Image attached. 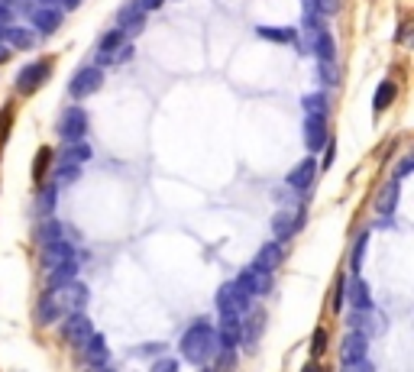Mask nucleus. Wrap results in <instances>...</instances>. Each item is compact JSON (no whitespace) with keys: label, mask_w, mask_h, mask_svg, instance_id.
<instances>
[{"label":"nucleus","mask_w":414,"mask_h":372,"mask_svg":"<svg viewBox=\"0 0 414 372\" xmlns=\"http://www.w3.org/2000/svg\"><path fill=\"white\" fill-rule=\"evenodd\" d=\"M7 43H10L13 49H32V45H36V32L23 30V26H10V30H7Z\"/></svg>","instance_id":"b1692460"},{"label":"nucleus","mask_w":414,"mask_h":372,"mask_svg":"<svg viewBox=\"0 0 414 372\" xmlns=\"http://www.w3.org/2000/svg\"><path fill=\"white\" fill-rule=\"evenodd\" d=\"M236 285L243 288L249 298H256V295H266L269 288H272V278H269V272H262V269H256V266H249V269H243L240 276L234 278Z\"/></svg>","instance_id":"6e6552de"},{"label":"nucleus","mask_w":414,"mask_h":372,"mask_svg":"<svg viewBox=\"0 0 414 372\" xmlns=\"http://www.w3.org/2000/svg\"><path fill=\"white\" fill-rule=\"evenodd\" d=\"M87 372H107V369H104V366H91V369H87Z\"/></svg>","instance_id":"09e8293b"},{"label":"nucleus","mask_w":414,"mask_h":372,"mask_svg":"<svg viewBox=\"0 0 414 372\" xmlns=\"http://www.w3.org/2000/svg\"><path fill=\"white\" fill-rule=\"evenodd\" d=\"M311 49H314V55H318L320 62H333V36H330L327 30H318L314 36H311Z\"/></svg>","instance_id":"412c9836"},{"label":"nucleus","mask_w":414,"mask_h":372,"mask_svg":"<svg viewBox=\"0 0 414 372\" xmlns=\"http://www.w3.org/2000/svg\"><path fill=\"white\" fill-rule=\"evenodd\" d=\"M256 32L269 43H295V30H288V26H256Z\"/></svg>","instance_id":"393cba45"},{"label":"nucleus","mask_w":414,"mask_h":372,"mask_svg":"<svg viewBox=\"0 0 414 372\" xmlns=\"http://www.w3.org/2000/svg\"><path fill=\"white\" fill-rule=\"evenodd\" d=\"M282 259H285V253H282V246L278 243H262L259 246V256H256V269H262V272H276L278 266H282Z\"/></svg>","instance_id":"2eb2a0df"},{"label":"nucleus","mask_w":414,"mask_h":372,"mask_svg":"<svg viewBox=\"0 0 414 372\" xmlns=\"http://www.w3.org/2000/svg\"><path fill=\"white\" fill-rule=\"evenodd\" d=\"M78 175H81V165H74V162H62V165H59V172H55V181L68 185V181H74Z\"/></svg>","instance_id":"c756f323"},{"label":"nucleus","mask_w":414,"mask_h":372,"mask_svg":"<svg viewBox=\"0 0 414 372\" xmlns=\"http://www.w3.org/2000/svg\"><path fill=\"white\" fill-rule=\"evenodd\" d=\"M362 253H366V234L356 240V249H353V269L360 272V266H362Z\"/></svg>","instance_id":"c9c22d12"},{"label":"nucleus","mask_w":414,"mask_h":372,"mask_svg":"<svg viewBox=\"0 0 414 372\" xmlns=\"http://www.w3.org/2000/svg\"><path fill=\"white\" fill-rule=\"evenodd\" d=\"M123 43H127V36L120 32V26H117V30H110V32H104V36H101V43H97V59H101L104 65H110V55L117 52Z\"/></svg>","instance_id":"6ab92c4d"},{"label":"nucleus","mask_w":414,"mask_h":372,"mask_svg":"<svg viewBox=\"0 0 414 372\" xmlns=\"http://www.w3.org/2000/svg\"><path fill=\"white\" fill-rule=\"evenodd\" d=\"M68 262H78V256H74V249L65 243V240L45 243V249H43V266L45 269H59V266H68Z\"/></svg>","instance_id":"f8f14e48"},{"label":"nucleus","mask_w":414,"mask_h":372,"mask_svg":"<svg viewBox=\"0 0 414 372\" xmlns=\"http://www.w3.org/2000/svg\"><path fill=\"white\" fill-rule=\"evenodd\" d=\"M301 227H304V207H295V211H278L276 217H272V230H276L278 240L295 236Z\"/></svg>","instance_id":"9d476101"},{"label":"nucleus","mask_w":414,"mask_h":372,"mask_svg":"<svg viewBox=\"0 0 414 372\" xmlns=\"http://www.w3.org/2000/svg\"><path fill=\"white\" fill-rule=\"evenodd\" d=\"M10 123H13V104H3V110H0V143L10 133Z\"/></svg>","instance_id":"473e14b6"},{"label":"nucleus","mask_w":414,"mask_h":372,"mask_svg":"<svg viewBox=\"0 0 414 372\" xmlns=\"http://www.w3.org/2000/svg\"><path fill=\"white\" fill-rule=\"evenodd\" d=\"M320 78H324L327 85H333V81H337V74H333V68H330V62H320Z\"/></svg>","instance_id":"a19ab883"},{"label":"nucleus","mask_w":414,"mask_h":372,"mask_svg":"<svg viewBox=\"0 0 414 372\" xmlns=\"http://www.w3.org/2000/svg\"><path fill=\"white\" fill-rule=\"evenodd\" d=\"M81 350H85V360L91 362V366H104L107 356H110V353H107V340L101 333H91V337L81 343Z\"/></svg>","instance_id":"f3484780"},{"label":"nucleus","mask_w":414,"mask_h":372,"mask_svg":"<svg viewBox=\"0 0 414 372\" xmlns=\"http://www.w3.org/2000/svg\"><path fill=\"white\" fill-rule=\"evenodd\" d=\"M301 372H320V366H318V360H311V362H308V366H304V369H301Z\"/></svg>","instance_id":"c03bdc74"},{"label":"nucleus","mask_w":414,"mask_h":372,"mask_svg":"<svg viewBox=\"0 0 414 372\" xmlns=\"http://www.w3.org/2000/svg\"><path fill=\"white\" fill-rule=\"evenodd\" d=\"M117 20H120V32L123 36H139L143 26H146V10L139 7V0H133V3H123Z\"/></svg>","instance_id":"9b49d317"},{"label":"nucleus","mask_w":414,"mask_h":372,"mask_svg":"<svg viewBox=\"0 0 414 372\" xmlns=\"http://www.w3.org/2000/svg\"><path fill=\"white\" fill-rule=\"evenodd\" d=\"M101 85H104V72H101V68H81V72L68 81V94H72L74 101H81V97H91L94 91H101Z\"/></svg>","instance_id":"20e7f679"},{"label":"nucleus","mask_w":414,"mask_h":372,"mask_svg":"<svg viewBox=\"0 0 414 372\" xmlns=\"http://www.w3.org/2000/svg\"><path fill=\"white\" fill-rule=\"evenodd\" d=\"M32 26L49 36V32H55L62 26V10H59V7H39V10L32 13Z\"/></svg>","instance_id":"dca6fc26"},{"label":"nucleus","mask_w":414,"mask_h":372,"mask_svg":"<svg viewBox=\"0 0 414 372\" xmlns=\"http://www.w3.org/2000/svg\"><path fill=\"white\" fill-rule=\"evenodd\" d=\"M324 143H327V114H308V120H304V146L314 156L318 149H324Z\"/></svg>","instance_id":"1a4fd4ad"},{"label":"nucleus","mask_w":414,"mask_h":372,"mask_svg":"<svg viewBox=\"0 0 414 372\" xmlns=\"http://www.w3.org/2000/svg\"><path fill=\"white\" fill-rule=\"evenodd\" d=\"M74 276H78V262H68V266H59V269H45V282H49V288L65 285V282H72Z\"/></svg>","instance_id":"4be33fe9"},{"label":"nucleus","mask_w":414,"mask_h":372,"mask_svg":"<svg viewBox=\"0 0 414 372\" xmlns=\"http://www.w3.org/2000/svg\"><path fill=\"white\" fill-rule=\"evenodd\" d=\"M181 356L188 362H207L217 350V330H214L211 320H194L192 327L181 333Z\"/></svg>","instance_id":"f257e3e1"},{"label":"nucleus","mask_w":414,"mask_h":372,"mask_svg":"<svg viewBox=\"0 0 414 372\" xmlns=\"http://www.w3.org/2000/svg\"><path fill=\"white\" fill-rule=\"evenodd\" d=\"M10 20V7H7V3H0V23H7Z\"/></svg>","instance_id":"37998d69"},{"label":"nucleus","mask_w":414,"mask_h":372,"mask_svg":"<svg viewBox=\"0 0 414 372\" xmlns=\"http://www.w3.org/2000/svg\"><path fill=\"white\" fill-rule=\"evenodd\" d=\"M49 74H52V59H39V62L26 65V68H20V74H17V91H20V94L39 91Z\"/></svg>","instance_id":"f03ea898"},{"label":"nucleus","mask_w":414,"mask_h":372,"mask_svg":"<svg viewBox=\"0 0 414 372\" xmlns=\"http://www.w3.org/2000/svg\"><path fill=\"white\" fill-rule=\"evenodd\" d=\"M249 301H253V298L246 295L236 282H227V285L217 288V311H220V314H227V311L243 314V311H249Z\"/></svg>","instance_id":"7ed1b4c3"},{"label":"nucleus","mask_w":414,"mask_h":372,"mask_svg":"<svg viewBox=\"0 0 414 372\" xmlns=\"http://www.w3.org/2000/svg\"><path fill=\"white\" fill-rule=\"evenodd\" d=\"M162 3H165V0H139V7H143V10H159V7H162Z\"/></svg>","instance_id":"79ce46f5"},{"label":"nucleus","mask_w":414,"mask_h":372,"mask_svg":"<svg viewBox=\"0 0 414 372\" xmlns=\"http://www.w3.org/2000/svg\"><path fill=\"white\" fill-rule=\"evenodd\" d=\"M314 175H318V162H314V156H308V159H301L295 169H291L288 185H291L295 192H308L311 185H314Z\"/></svg>","instance_id":"4468645a"},{"label":"nucleus","mask_w":414,"mask_h":372,"mask_svg":"<svg viewBox=\"0 0 414 372\" xmlns=\"http://www.w3.org/2000/svg\"><path fill=\"white\" fill-rule=\"evenodd\" d=\"M343 372H375V369H372L369 360H360V362H346V366H343Z\"/></svg>","instance_id":"ea45409f"},{"label":"nucleus","mask_w":414,"mask_h":372,"mask_svg":"<svg viewBox=\"0 0 414 372\" xmlns=\"http://www.w3.org/2000/svg\"><path fill=\"white\" fill-rule=\"evenodd\" d=\"M7 59H10V49H3V45H0V65L7 62Z\"/></svg>","instance_id":"a18cd8bd"},{"label":"nucleus","mask_w":414,"mask_h":372,"mask_svg":"<svg viewBox=\"0 0 414 372\" xmlns=\"http://www.w3.org/2000/svg\"><path fill=\"white\" fill-rule=\"evenodd\" d=\"M395 94H398V87H395V81H382V85H379V91H375L372 110H375V114H382L385 107H389V104L395 101Z\"/></svg>","instance_id":"bb28decb"},{"label":"nucleus","mask_w":414,"mask_h":372,"mask_svg":"<svg viewBox=\"0 0 414 372\" xmlns=\"http://www.w3.org/2000/svg\"><path fill=\"white\" fill-rule=\"evenodd\" d=\"M318 13H337L340 10V0H314Z\"/></svg>","instance_id":"58836bf2"},{"label":"nucleus","mask_w":414,"mask_h":372,"mask_svg":"<svg viewBox=\"0 0 414 372\" xmlns=\"http://www.w3.org/2000/svg\"><path fill=\"white\" fill-rule=\"evenodd\" d=\"M240 340H243V320H240V314H234V311L220 314L217 343H220L223 350H236V343H240Z\"/></svg>","instance_id":"423d86ee"},{"label":"nucleus","mask_w":414,"mask_h":372,"mask_svg":"<svg viewBox=\"0 0 414 372\" xmlns=\"http://www.w3.org/2000/svg\"><path fill=\"white\" fill-rule=\"evenodd\" d=\"M78 3H81V0H65V7H68V10H74Z\"/></svg>","instance_id":"de8ad7c7"},{"label":"nucleus","mask_w":414,"mask_h":372,"mask_svg":"<svg viewBox=\"0 0 414 372\" xmlns=\"http://www.w3.org/2000/svg\"><path fill=\"white\" fill-rule=\"evenodd\" d=\"M149 372H178V362L175 360H156Z\"/></svg>","instance_id":"e433bc0d"},{"label":"nucleus","mask_w":414,"mask_h":372,"mask_svg":"<svg viewBox=\"0 0 414 372\" xmlns=\"http://www.w3.org/2000/svg\"><path fill=\"white\" fill-rule=\"evenodd\" d=\"M7 30H10V26H7V23H0V43L7 39Z\"/></svg>","instance_id":"49530a36"},{"label":"nucleus","mask_w":414,"mask_h":372,"mask_svg":"<svg viewBox=\"0 0 414 372\" xmlns=\"http://www.w3.org/2000/svg\"><path fill=\"white\" fill-rule=\"evenodd\" d=\"M366 353H369V340H366V333H346L343 337V343H340V360H343V366L346 362H360V360H366Z\"/></svg>","instance_id":"ddd939ff"},{"label":"nucleus","mask_w":414,"mask_h":372,"mask_svg":"<svg viewBox=\"0 0 414 372\" xmlns=\"http://www.w3.org/2000/svg\"><path fill=\"white\" fill-rule=\"evenodd\" d=\"M62 314H65V311H62V304L55 301V295H52V291H45V295L39 298V308H36V320H39L43 327H49V324H52V320H59Z\"/></svg>","instance_id":"a211bd4d"},{"label":"nucleus","mask_w":414,"mask_h":372,"mask_svg":"<svg viewBox=\"0 0 414 372\" xmlns=\"http://www.w3.org/2000/svg\"><path fill=\"white\" fill-rule=\"evenodd\" d=\"M39 240H43V243L62 240V223H59V220H45L43 227H39Z\"/></svg>","instance_id":"c85d7f7f"},{"label":"nucleus","mask_w":414,"mask_h":372,"mask_svg":"<svg viewBox=\"0 0 414 372\" xmlns=\"http://www.w3.org/2000/svg\"><path fill=\"white\" fill-rule=\"evenodd\" d=\"M350 304L356 308V314H366V311H372L369 285H366L362 278H353V285H350Z\"/></svg>","instance_id":"aec40b11"},{"label":"nucleus","mask_w":414,"mask_h":372,"mask_svg":"<svg viewBox=\"0 0 414 372\" xmlns=\"http://www.w3.org/2000/svg\"><path fill=\"white\" fill-rule=\"evenodd\" d=\"M87 130V114L81 110V107L74 104L68 107L62 117H59V136L65 139V143H72V139H81Z\"/></svg>","instance_id":"39448f33"},{"label":"nucleus","mask_w":414,"mask_h":372,"mask_svg":"<svg viewBox=\"0 0 414 372\" xmlns=\"http://www.w3.org/2000/svg\"><path fill=\"white\" fill-rule=\"evenodd\" d=\"M87 159H91V146L81 143V139H72L62 152V162H74V165H81V162H87Z\"/></svg>","instance_id":"5701e85b"},{"label":"nucleus","mask_w":414,"mask_h":372,"mask_svg":"<svg viewBox=\"0 0 414 372\" xmlns=\"http://www.w3.org/2000/svg\"><path fill=\"white\" fill-rule=\"evenodd\" d=\"M49 162H52V149L43 146V149H39V156H36V162H32V178L43 181L45 172H49Z\"/></svg>","instance_id":"cd10ccee"},{"label":"nucleus","mask_w":414,"mask_h":372,"mask_svg":"<svg viewBox=\"0 0 414 372\" xmlns=\"http://www.w3.org/2000/svg\"><path fill=\"white\" fill-rule=\"evenodd\" d=\"M327 347V330H314V347H311V360H318Z\"/></svg>","instance_id":"72a5a7b5"},{"label":"nucleus","mask_w":414,"mask_h":372,"mask_svg":"<svg viewBox=\"0 0 414 372\" xmlns=\"http://www.w3.org/2000/svg\"><path fill=\"white\" fill-rule=\"evenodd\" d=\"M411 169H414V159H411V156H404V159H402V165H398V172H395V181L408 178V175H411Z\"/></svg>","instance_id":"4c0bfd02"},{"label":"nucleus","mask_w":414,"mask_h":372,"mask_svg":"<svg viewBox=\"0 0 414 372\" xmlns=\"http://www.w3.org/2000/svg\"><path fill=\"white\" fill-rule=\"evenodd\" d=\"M204 372H214V369H204Z\"/></svg>","instance_id":"8fccbe9b"},{"label":"nucleus","mask_w":414,"mask_h":372,"mask_svg":"<svg viewBox=\"0 0 414 372\" xmlns=\"http://www.w3.org/2000/svg\"><path fill=\"white\" fill-rule=\"evenodd\" d=\"M343 288H346V278L337 276V288H333V304H330L333 311H340V308H343Z\"/></svg>","instance_id":"f704fd0d"},{"label":"nucleus","mask_w":414,"mask_h":372,"mask_svg":"<svg viewBox=\"0 0 414 372\" xmlns=\"http://www.w3.org/2000/svg\"><path fill=\"white\" fill-rule=\"evenodd\" d=\"M91 333H94V327H91V320H87L85 314H81V311H72V314L65 318V324H62V337H65L68 343H72V347H81V343H85L87 337H91Z\"/></svg>","instance_id":"0eeeda50"},{"label":"nucleus","mask_w":414,"mask_h":372,"mask_svg":"<svg viewBox=\"0 0 414 372\" xmlns=\"http://www.w3.org/2000/svg\"><path fill=\"white\" fill-rule=\"evenodd\" d=\"M55 194H59V188L55 185H49V188H43V194H39V204H36V211L39 214H49L55 207Z\"/></svg>","instance_id":"7c9ffc66"},{"label":"nucleus","mask_w":414,"mask_h":372,"mask_svg":"<svg viewBox=\"0 0 414 372\" xmlns=\"http://www.w3.org/2000/svg\"><path fill=\"white\" fill-rule=\"evenodd\" d=\"M395 204H398V181L392 178V185H385V188H382V194H379V204H375V207H379V214H389V217H392Z\"/></svg>","instance_id":"a878e982"},{"label":"nucleus","mask_w":414,"mask_h":372,"mask_svg":"<svg viewBox=\"0 0 414 372\" xmlns=\"http://www.w3.org/2000/svg\"><path fill=\"white\" fill-rule=\"evenodd\" d=\"M304 110H308V114H327V97L324 94H308L304 97Z\"/></svg>","instance_id":"2f4dec72"}]
</instances>
